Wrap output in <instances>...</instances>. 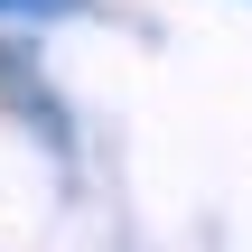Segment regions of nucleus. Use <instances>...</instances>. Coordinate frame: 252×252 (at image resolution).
Listing matches in <instances>:
<instances>
[{
  "instance_id": "obj_1",
  "label": "nucleus",
  "mask_w": 252,
  "mask_h": 252,
  "mask_svg": "<svg viewBox=\"0 0 252 252\" xmlns=\"http://www.w3.org/2000/svg\"><path fill=\"white\" fill-rule=\"evenodd\" d=\"M0 9H37V19H47V9H75V0H0Z\"/></svg>"
}]
</instances>
